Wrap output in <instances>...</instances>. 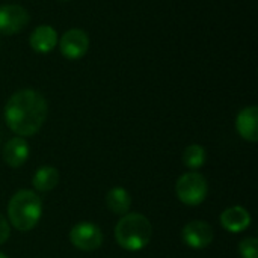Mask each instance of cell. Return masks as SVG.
<instances>
[{
	"mask_svg": "<svg viewBox=\"0 0 258 258\" xmlns=\"http://www.w3.org/2000/svg\"><path fill=\"white\" fill-rule=\"evenodd\" d=\"M48 106L38 91L20 89L11 95L5 106V121L18 136L26 138L39 132L47 119Z\"/></svg>",
	"mask_w": 258,
	"mask_h": 258,
	"instance_id": "1",
	"label": "cell"
},
{
	"mask_svg": "<svg viewBox=\"0 0 258 258\" xmlns=\"http://www.w3.org/2000/svg\"><path fill=\"white\" fill-rule=\"evenodd\" d=\"M9 222L18 231H30L42 216V201L33 190H18L8 204Z\"/></svg>",
	"mask_w": 258,
	"mask_h": 258,
	"instance_id": "2",
	"label": "cell"
},
{
	"mask_svg": "<svg viewBox=\"0 0 258 258\" xmlns=\"http://www.w3.org/2000/svg\"><path fill=\"white\" fill-rule=\"evenodd\" d=\"M153 228L150 221L139 213H125L115 227L118 245L127 251H141L151 240Z\"/></svg>",
	"mask_w": 258,
	"mask_h": 258,
	"instance_id": "3",
	"label": "cell"
},
{
	"mask_svg": "<svg viewBox=\"0 0 258 258\" xmlns=\"http://www.w3.org/2000/svg\"><path fill=\"white\" fill-rule=\"evenodd\" d=\"M175 192H177L178 200L183 204L200 206L207 198L209 184H207V180L201 174L192 171V172L183 174L178 178L175 184Z\"/></svg>",
	"mask_w": 258,
	"mask_h": 258,
	"instance_id": "4",
	"label": "cell"
},
{
	"mask_svg": "<svg viewBox=\"0 0 258 258\" xmlns=\"http://www.w3.org/2000/svg\"><path fill=\"white\" fill-rule=\"evenodd\" d=\"M70 240L80 251H95L103 243V233L92 222H80L70 231Z\"/></svg>",
	"mask_w": 258,
	"mask_h": 258,
	"instance_id": "5",
	"label": "cell"
},
{
	"mask_svg": "<svg viewBox=\"0 0 258 258\" xmlns=\"http://www.w3.org/2000/svg\"><path fill=\"white\" fill-rule=\"evenodd\" d=\"M59 48L67 59H80L86 54L89 48V38L82 29H70L62 35L59 41Z\"/></svg>",
	"mask_w": 258,
	"mask_h": 258,
	"instance_id": "6",
	"label": "cell"
},
{
	"mask_svg": "<svg viewBox=\"0 0 258 258\" xmlns=\"http://www.w3.org/2000/svg\"><path fill=\"white\" fill-rule=\"evenodd\" d=\"M29 23V14L23 6L18 5H2L0 6V33L14 35L26 27Z\"/></svg>",
	"mask_w": 258,
	"mask_h": 258,
	"instance_id": "7",
	"label": "cell"
},
{
	"mask_svg": "<svg viewBox=\"0 0 258 258\" xmlns=\"http://www.w3.org/2000/svg\"><path fill=\"white\" fill-rule=\"evenodd\" d=\"M181 237L192 249H204L213 242V228L206 221H192L184 225Z\"/></svg>",
	"mask_w": 258,
	"mask_h": 258,
	"instance_id": "8",
	"label": "cell"
},
{
	"mask_svg": "<svg viewBox=\"0 0 258 258\" xmlns=\"http://www.w3.org/2000/svg\"><path fill=\"white\" fill-rule=\"evenodd\" d=\"M221 225L230 233H242L251 225V215L240 206L228 207L221 215Z\"/></svg>",
	"mask_w": 258,
	"mask_h": 258,
	"instance_id": "9",
	"label": "cell"
},
{
	"mask_svg": "<svg viewBox=\"0 0 258 258\" xmlns=\"http://www.w3.org/2000/svg\"><path fill=\"white\" fill-rule=\"evenodd\" d=\"M236 128L239 135L248 142L258 141V109L257 106H249L240 110L236 119Z\"/></svg>",
	"mask_w": 258,
	"mask_h": 258,
	"instance_id": "10",
	"label": "cell"
},
{
	"mask_svg": "<svg viewBox=\"0 0 258 258\" xmlns=\"http://www.w3.org/2000/svg\"><path fill=\"white\" fill-rule=\"evenodd\" d=\"M29 150V144L24 138H12L3 148V160L11 168H20L26 163L30 153Z\"/></svg>",
	"mask_w": 258,
	"mask_h": 258,
	"instance_id": "11",
	"label": "cell"
},
{
	"mask_svg": "<svg viewBox=\"0 0 258 258\" xmlns=\"http://www.w3.org/2000/svg\"><path fill=\"white\" fill-rule=\"evenodd\" d=\"M29 44L36 53H48L57 44V33L51 26H47V24L38 26L32 32L29 38Z\"/></svg>",
	"mask_w": 258,
	"mask_h": 258,
	"instance_id": "12",
	"label": "cell"
},
{
	"mask_svg": "<svg viewBox=\"0 0 258 258\" xmlns=\"http://www.w3.org/2000/svg\"><path fill=\"white\" fill-rule=\"evenodd\" d=\"M106 204H107V209L112 213L124 216L130 210L132 197L124 187H113L106 195Z\"/></svg>",
	"mask_w": 258,
	"mask_h": 258,
	"instance_id": "13",
	"label": "cell"
},
{
	"mask_svg": "<svg viewBox=\"0 0 258 258\" xmlns=\"http://www.w3.org/2000/svg\"><path fill=\"white\" fill-rule=\"evenodd\" d=\"M32 184L38 192H50L59 184V171L53 166H42L35 172Z\"/></svg>",
	"mask_w": 258,
	"mask_h": 258,
	"instance_id": "14",
	"label": "cell"
},
{
	"mask_svg": "<svg viewBox=\"0 0 258 258\" xmlns=\"http://www.w3.org/2000/svg\"><path fill=\"white\" fill-rule=\"evenodd\" d=\"M206 159H207L206 148L197 144L187 147L183 153V163L190 169H200L201 166H204Z\"/></svg>",
	"mask_w": 258,
	"mask_h": 258,
	"instance_id": "15",
	"label": "cell"
},
{
	"mask_svg": "<svg viewBox=\"0 0 258 258\" xmlns=\"http://www.w3.org/2000/svg\"><path fill=\"white\" fill-rule=\"evenodd\" d=\"M239 252L242 258H258V240L255 237H246L239 243Z\"/></svg>",
	"mask_w": 258,
	"mask_h": 258,
	"instance_id": "16",
	"label": "cell"
},
{
	"mask_svg": "<svg viewBox=\"0 0 258 258\" xmlns=\"http://www.w3.org/2000/svg\"><path fill=\"white\" fill-rule=\"evenodd\" d=\"M11 236V227L3 215H0V245L5 243Z\"/></svg>",
	"mask_w": 258,
	"mask_h": 258,
	"instance_id": "17",
	"label": "cell"
},
{
	"mask_svg": "<svg viewBox=\"0 0 258 258\" xmlns=\"http://www.w3.org/2000/svg\"><path fill=\"white\" fill-rule=\"evenodd\" d=\"M0 258H8V257H6V255H5L3 252H0Z\"/></svg>",
	"mask_w": 258,
	"mask_h": 258,
	"instance_id": "18",
	"label": "cell"
}]
</instances>
